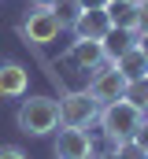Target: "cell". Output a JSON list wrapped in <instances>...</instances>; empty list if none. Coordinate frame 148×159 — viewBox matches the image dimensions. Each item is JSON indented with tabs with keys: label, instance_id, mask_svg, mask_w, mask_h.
Returning <instances> with one entry per match:
<instances>
[{
	"label": "cell",
	"instance_id": "cell-1",
	"mask_svg": "<svg viewBox=\"0 0 148 159\" xmlns=\"http://www.w3.org/2000/svg\"><path fill=\"white\" fill-rule=\"evenodd\" d=\"M100 126H104V137L111 144H122V141H133V133L141 129L145 122V111L133 107L130 100H115V104H104L100 107Z\"/></svg>",
	"mask_w": 148,
	"mask_h": 159
},
{
	"label": "cell",
	"instance_id": "cell-2",
	"mask_svg": "<svg viewBox=\"0 0 148 159\" xmlns=\"http://www.w3.org/2000/svg\"><path fill=\"white\" fill-rule=\"evenodd\" d=\"M15 122H19L22 133L44 137V133H52V129L59 126V100H52V96H30V100L19 104Z\"/></svg>",
	"mask_w": 148,
	"mask_h": 159
},
{
	"label": "cell",
	"instance_id": "cell-3",
	"mask_svg": "<svg viewBox=\"0 0 148 159\" xmlns=\"http://www.w3.org/2000/svg\"><path fill=\"white\" fill-rule=\"evenodd\" d=\"M96 115H100V104L93 100L89 89H78V93L59 96V126H78V129H85L89 122H96Z\"/></svg>",
	"mask_w": 148,
	"mask_h": 159
},
{
	"label": "cell",
	"instance_id": "cell-4",
	"mask_svg": "<svg viewBox=\"0 0 148 159\" xmlns=\"http://www.w3.org/2000/svg\"><path fill=\"white\" fill-rule=\"evenodd\" d=\"M89 93H93V100L104 107V104H115V100H122V93H126V78L118 74V67L115 63H96L93 67V78H89Z\"/></svg>",
	"mask_w": 148,
	"mask_h": 159
},
{
	"label": "cell",
	"instance_id": "cell-5",
	"mask_svg": "<svg viewBox=\"0 0 148 159\" xmlns=\"http://www.w3.org/2000/svg\"><path fill=\"white\" fill-rule=\"evenodd\" d=\"M59 34H63V26L52 15V7H34L26 15V22H22V37L30 41V44H52Z\"/></svg>",
	"mask_w": 148,
	"mask_h": 159
},
{
	"label": "cell",
	"instance_id": "cell-6",
	"mask_svg": "<svg viewBox=\"0 0 148 159\" xmlns=\"http://www.w3.org/2000/svg\"><path fill=\"white\" fill-rule=\"evenodd\" d=\"M93 156V137L78 126H63L56 133V159H89Z\"/></svg>",
	"mask_w": 148,
	"mask_h": 159
},
{
	"label": "cell",
	"instance_id": "cell-7",
	"mask_svg": "<svg viewBox=\"0 0 148 159\" xmlns=\"http://www.w3.org/2000/svg\"><path fill=\"white\" fill-rule=\"evenodd\" d=\"M30 89V74L22 63H0V96L4 100H22Z\"/></svg>",
	"mask_w": 148,
	"mask_h": 159
},
{
	"label": "cell",
	"instance_id": "cell-8",
	"mask_svg": "<svg viewBox=\"0 0 148 159\" xmlns=\"http://www.w3.org/2000/svg\"><path fill=\"white\" fill-rule=\"evenodd\" d=\"M100 48H104V59L115 63L118 56H126L130 48H137V30H122V26H111L108 34L100 37Z\"/></svg>",
	"mask_w": 148,
	"mask_h": 159
},
{
	"label": "cell",
	"instance_id": "cell-9",
	"mask_svg": "<svg viewBox=\"0 0 148 159\" xmlns=\"http://www.w3.org/2000/svg\"><path fill=\"white\" fill-rule=\"evenodd\" d=\"M71 30H74V37L100 41V37H104V34L111 30V22H108V11H81V15H78V22H74Z\"/></svg>",
	"mask_w": 148,
	"mask_h": 159
},
{
	"label": "cell",
	"instance_id": "cell-10",
	"mask_svg": "<svg viewBox=\"0 0 148 159\" xmlns=\"http://www.w3.org/2000/svg\"><path fill=\"white\" fill-rule=\"evenodd\" d=\"M104 11H108V22H111V26L137 30V11H141V0H111Z\"/></svg>",
	"mask_w": 148,
	"mask_h": 159
},
{
	"label": "cell",
	"instance_id": "cell-11",
	"mask_svg": "<svg viewBox=\"0 0 148 159\" xmlns=\"http://www.w3.org/2000/svg\"><path fill=\"white\" fill-rule=\"evenodd\" d=\"M71 59L81 67V70H93L96 63H104V48H100V41L74 37V44H71Z\"/></svg>",
	"mask_w": 148,
	"mask_h": 159
},
{
	"label": "cell",
	"instance_id": "cell-12",
	"mask_svg": "<svg viewBox=\"0 0 148 159\" xmlns=\"http://www.w3.org/2000/svg\"><path fill=\"white\" fill-rule=\"evenodd\" d=\"M115 67H118V74H122L126 81L148 78V59H145V52H141V48H130L126 56H118V59H115Z\"/></svg>",
	"mask_w": 148,
	"mask_h": 159
},
{
	"label": "cell",
	"instance_id": "cell-13",
	"mask_svg": "<svg viewBox=\"0 0 148 159\" xmlns=\"http://www.w3.org/2000/svg\"><path fill=\"white\" fill-rule=\"evenodd\" d=\"M52 15L59 19L63 30H71L74 22H78V15H81V0H56L52 4Z\"/></svg>",
	"mask_w": 148,
	"mask_h": 159
},
{
	"label": "cell",
	"instance_id": "cell-14",
	"mask_svg": "<svg viewBox=\"0 0 148 159\" xmlns=\"http://www.w3.org/2000/svg\"><path fill=\"white\" fill-rule=\"evenodd\" d=\"M122 100H130L133 107H141V111L148 115V78H133V81H126Z\"/></svg>",
	"mask_w": 148,
	"mask_h": 159
},
{
	"label": "cell",
	"instance_id": "cell-15",
	"mask_svg": "<svg viewBox=\"0 0 148 159\" xmlns=\"http://www.w3.org/2000/svg\"><path fill=\"white\" fill-rule=\"evenodd\" d=\"M115 156L118 159H148V152L137 141H122V144H115Z\"/></svg>",
	"mask_w": 148,
	"mask_h": 159
},
{
	"label": "cell",
	"instance_id": "cell-16",
	"mask_svg": "<svg viewBox=\"0 0 148 159\" xmlns=\"http://www.w3.org/2000/svg\"><path fill=\"white\" fill-rule=\"evenodd\" d=\"M0 159H30L22 148H15V144H0Z\"/></svg>",
	"mask_w": 148,
	"mask_h": 159
},
{
	"label": "cell",
	"instance_id": "cell-17",
	"mask_svg": "<svg viewBox=\"0 0 148 159\" xmlns=\"http://www.w3.org/2000/svg\"><path fill=\"white\" fill-rule=\"evenodd\" d=\"M148 30V0H141V11H137V34Z\"/></svg>",
	"mask_w": 148,
	"mask_h": 159
},
{
	"label": "cell",
	"instance_id": "cell-18",
	"mask_svg": "<svg viewBox=\"0 0 148 159\" xmlns=\"http://www.w3.org/2000/svg\"><path fill=\"white\" fill-rule=\"evenodd\" d=\"M133 141H137V144H141V148L148 152V115H145V122H141V129L133 133Z\"/></svg>",
	"mask_w": 148,
	"mask_h": 159
},
{
	"label": "cell",
	"instance_id": "cell-19",
	"mask_svg": "<svg viewBox=\"0 0 148 159\" xmlns=\"http://www.w3.org/2000/svg\"><path fill=\"white\" fill-rule=\"evenodd\" d=\"M108 0H81V11H104Z\"/></svg>",
	"mask_w": 148,
	"mask_h": 159
},
{
	"label": "cell",
	"instance_id": "cell-20",
	"mask_svg": "<svg viewBox=\"0 0 148 159\" xmlns=\"http://www.w3.org/2000/svg\"><path fill=\"white\" fill-rule=\"evenodd\" d=\"M137 48L145 52V59H148V30H145V34H137Z\"/></svg>",
	"mask_w": 148,
	"mask_h": 159
},
{
	"label": "cell",
	"instance_id": "cell-21",
	"mask_svg": "<svg viewBox=\"0 0 148 159\" xmlns=\"http://www.w3.org/2000/svg\"><path fill=\"white\" fill-rule=\"evenodd\" d=\"M30 4H34V7H52L56 0H30Z\"/></svg>",
	"mask_w": 148,
	"mask_h": 159
},
{
	"label": "cell",
	"instance_id": "cell-22",
	"mask_svg": "<svg viewBox=\"0 0 148 159\" xmlns=\"http://www.w3.org/2000/svg\"><path fill=\"white\" fill-rule=\"evenodd\" d=\"M108 4H111V0H108Z\"/></svg>",
	"mask_w": 148,
	"mask_h": 159
}]
</instances>
